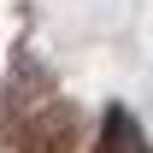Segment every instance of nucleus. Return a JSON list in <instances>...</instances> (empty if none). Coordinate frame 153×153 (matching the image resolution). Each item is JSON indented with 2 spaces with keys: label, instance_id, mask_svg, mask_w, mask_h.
<instances>
[]
</instances>
